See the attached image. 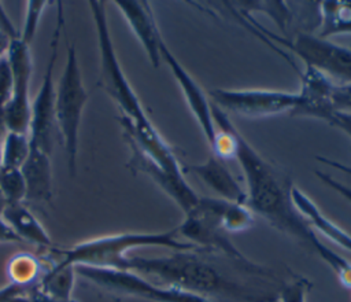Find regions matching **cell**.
<instances>
[{"mask_svg":"<svg viewBox=\"0 0 351 302\" xmlns=\"http://www.w3.org/2000/svg\"><path fill=\"white\" fill-rule=\"evenodd\" d=\"M119 8L125 19L128 21L134 36L143 45L151 65L154 67L159 66L160 62V43L162 37L155 23L154 14L147 1H132V0H118L114 1Z\"/></svg>","mask_w":351,"mask_h":302,"instance_id":"cell-14","label":"cell"},{"mask_svg":"<svg viewBox=\"0 0 351 302\" xmlns=\"http://www.w3.org/2000/svg\"><path fill=\"white\" fill-rule=\"evenodd\" d=\"M310 286L311 283L304 277L289 283L281 290L280 302H306Z\"/></svg>","mask_w":351,"mask_h":302,"instance_id":"cell-28","label":"cell"},{"mask_svg":"<svg viewBox=\"0 0 351 302\" xmlns=\"http://www.w3.org/2000/svg\"><path fill=\"white\" fill-rule=\"evenodd\" d=\"M0 216L14 231V233L22 240V243H30L49 251L56 247L47 229L23 205V202L4 205Z\"/></svg>","mask_w":351,"mask_h":302,"instance_id":"cell-18","label":"cell"},{"mask_svg":"<svg viewBox=\"0 0 351 302\" xmlns=\"http://www.w3.org/2000/svg\"><path fill=\"white\" fill-rule=\"evenodd\" d=\"M75 273L92 284L111 294L147 299L151 302H213L171 287L156 284L132 270L106 269L93 266H74Z\"/></svg>","mask_w":351,"mask_h":302,"instance_id":"cell-7","label":"cell"},{"mask_svg":"<svg viewBox=\"0 0 351 302\" xmlns=\"http://www.w3.org/2000/svg\"><path fill=\"white\" fill-rule=\"evenodd\" d=\"M30 152V137L27 133L7 130L1 147L0 167L21 169Z\"/></svg>","mask_w":351,"mask_h":302,"instance_id":"cell-23","label":"cell"},{"mask_svg":"<svg viewBox=\"0 0 351 302\" xmlns=\"http://www.w3.org/2000/svg\"><path fill=\"white\" fill-rule=\"evenodd\" d=\"M177 236V228L159 233H118L86 240L70 248L55 247L51 253L60 257L56 261L59 265L128 270L130 257L126 254L133 248L149 246L166 247L174 251L195 248L193 244L181 242Z\"/></svg>","mask_w":351,"mask_h":302,"instance_id":"cell-4","label":"cell"},{"mask_svg":"<svg viewBox=\"0 0 351 302\" xmlns=\"http://www.w3.org/2000/svg\"><path fill=\"white\" fill-rule=\"evenodd\" d=\"M315 174L321 178L322 183H325L328 187H330L332 189H335L339 195H341L346 200H348L351 203V188L346 187L344 184H341L340 181L335 180L333 177H330L329 174H325L322 172H315Z\"/></svg>","mask_w":351,"mask_h":302,"instance_id":"cell-32","label":"cell"},{"mask_svg":"<svg viewBox=\"0 0 351 302\" xmlns=\"http://www.w3.org/2000/svg\"><path fill=\"white\" fill-rule=\"evenodd\" d=\"M247 183L245 205L278 231L303 242L336 273L340 283L351 290V262L324 244L307 225L292 202V181L271 166L239 133L234 156Z\"/></svg>","mask_w":351,"mask_h":302,"instance_id":"cell-1","label":"cell"},{"mask_svg":"<svg viewBox=\"0 0 351 302\" xmlns=\"http://www.w3.org/2000/svg\"><path fill=\"white\" fill-rule=\"evenodd\" d=\"M317 161H319L321 163H325V165H329L340 172H343L344 174H348L351 176V166H347V165H343L337 161H333V159H329V158H325V156H317Z\"/></svg>","mask_w":351,"mask_h":302,"instance_id":"cell-35","label":"cell"},{"mask_svg":"<svg viewBox=\"0 0 351 302\" xmlns=\"http://www.w3.org/2000/svg\"><path fill=\"white\" fill-rule=\"evenodd\" d=\"M160 58L167 63L176 81L178 82L180 88L182 89L184 97H185L192 114L195 115L206 141L208 143V146L211 148L214 146L215 136H217V125L214 122L211 103L207 100L202 88L195 82V80L189 76V73L174 58V55L170 52V49L167 48V45L165 44L163 40L160 43Z\"/></svg>","mask_w":351,"mask_h":302,"instance_id":"cell-12","label":"cell"},{"mask_svg":"<svg viewBox=\"0 0 351 302\" xmlns=\"http://www.w3.org/2000/svg\"><path fill=\"white\" fill-rule=\"evenodd\" d=\"M304 65L313 66L341 84H351V48L313 34L300 33L292 41H282Z\"/></svg>","mask_w":351,"mask_h":302,"instance_id":"cell-11","label":"cell"},{"mask_svg":"<svg viewBox=\"0 0 351 302\" xmlns=\"http://www.w3.org/2000/svg\"><path fill=\"white\" fill-rule=\"evenodd\" d=\"M12 92V71L8 58L0 59V114H3L5 106L11 99Z\"/></svg>","mask_w":351,"mask_h":302,"instance_id":"cell-29","label":"cell"},{"mask_svg":"<svg viewBox=\"0 0 351 302\" xmlns=\"http://www.w3.org/2000/svg\"><path fill=\"white\" fill-rule=\"evenodd\" d=\"M64 25L63 19V4L58 1V16L55 23V30L51 41V52L44 73L40 89L32 102V115L29 126L30 143L43 151L51 154L52 148V130L55 126V84H53V70L59 51V41L62 29Z\"/></svg>","mask_w":351,"mask_h":302,"instance_id":"cell-8","label":"cell"},{"mask_svg":"<svg viewBox=\"0 0 351 302\" xmlns=\"http://www.w3.org/2000/svg\"><path fill=\"white\" fill-rule=\"evenodd\" d=\"M0 243H22V240L14 233L8 224L0 216Z\"/></svg>","mask_w":351,"mask_h":302,"instance_id":"cell-34","label":"cell"},{"mask_svg":"<svg viewBox=\"0 0 351 302\" xmlns=\"http://www.w3.org/2000/svg\"><path fill=\"white\" fill-rule=\"evenodd\" d=\"M335 82L318 69L306 65L302 74V86L298 92V104L291 114L329 121L332 110V89Z\"/></svg>","mask_w":351,"mask_h":302,"instance_id":"cell-13","label":"cell"},{"mask_svg":"<svg viewBox=\"0 0 351 302\" xmlns=\"http://www.w3.org/2000/svg\"><path fill=\"white\" fill-rule=\"evenodd\" d=\"M321 23L317 37L328 40L330 36L351 33V0H326L319 3Z\"/></svg>","mask_w":351,"mask_h":302,"instance_id":"cell-22","label":"cell"},{"mask_svg":"<svg viewBox=\"0 0 351 302\" xmlns=\"http://www.w3.org/2000/svg\"><path fill=\"white\" fill-rule=\"evenodd\" d=\"M254 224V213L245 203L228 202L223 216L222 225L228 233H236L247 231Z\"/></svg>","mask_w":351,"mask_h":302,"instance_id":"cell-25","label":"cell"},{"mask_svg":"<svg viewBox=\"0 0 351 302\" xmlns=\"http://www.w3.org/2000/svg\"><path fill=\"white\" fill-rule=\"evenodd\" d=\"M182 173H191L199 177L208 188L219 195V198L236 202L245 203L247 195L245 191L240 187L232 173L228 170L222 159L211 155L206 162L197 165H184L181 166Z\"/></svg>","mask_w":351,"mask_h":302,"instance_id":"cell-16","label":"cell"},{"mask_svg":"<svg viewBox=\"0 0 351 302\" xmlns=\"http://www.w3.org/2000/svg\"><path fill=\"white\" fill-rule=\"evenodd\" d=\"M3 206H4V202H3V199L0 198V211H1V209H3Z\"/></svg>","mask_w":351,"mask_h":302,"instance_id":"cell-38","label":"cell"},{"mask_svg":"<svg viewBox=\"0 0 351 302\" xmlns=\"http://www.w3.org/2000/svg\"><path fill=\"white\" fill-rule=\"evenodd\" d=\"M52 264L53 261L49 257L41 258L30 253H16L8 259L5 272L11 284L29 287L37 284Z\"/></svg>","mask_w":351,"mask_h":302,"instance_id":"cell-20","label":"cell"},{"mask_svg":"<svg viewBox=\"0 0 351 302\" xmlns=\"http://www.w3.org/2000/svg\"><path fill=\"white\" fill-rule=\"evenodd\" d=\"M141 276H151L160 286L171 287L211 299L214 297L243 298L245 290L225 279L219 270L192 250L176 251L169 257H130L129 268Z\"/></svg>","mask_w":351,"mask_h":302,"instance_id":"cell-3","label":"cell"},{"mask_svg":"<svg viewBox=\"0 0 351 302\" xmlns=\"http://www.w3.org/2000/svg\"><path fill=\"white\" fill-rule=\"evenodd\" d=\"M12 71V92L8 104L3 111V121L7 130L29 135L32 100H30V78L33 71V60L30 45L21 40H12L7 54Z\"/></svg>","mask_w":351,"mask_h":302,"instance_id":"cell-9","label":"cell"},{"mask_svg":"<svg viewBox=\"0 0 351 302\" xmlns=\"http://www.w3.org/2000/svg\"><path fill=\"white\" fill-rule=\"evenodd\" d=\"M21 172L26 184L25 200L37 203L52 200V167L48 152L30 143V152Z\"/></svg>","mask_w":351,"mask_h":302,"instance_id":"cell-17","label":"cell"},{"mask_svg":"<svg viewBox=\"0 0 351 302\" xmlns=\"http://www.w3.org/2000/svg\"><path fill=\"white\" fill-rule=\"evenodd\" d=\"M88 92L82 84L74 45L67 49V59L55 93V125L59 130L71 176L75 174L78 130Z\"/></svg>","mask_w":351,"mask_h":302,"instance_id":"cell-5","label":"cell"},{"mask_svg":"<svg viewBox=\"0 0 351 302\" xmlns=\"http://www.w3.org/2000/svg\"><path fill=\"white\" fill-rule=\"evenodd\" d=\"M26 196V184L21 169L0 167V198L4 205L21 203Z\"/></svg>","mask_w":351,"mask_h":302,"instance_id":"cell-24","label":"cell"},{"mask_svg":"<svg viewBox=\"0 0 351 302\" xmlns=\"http://www.w3.org/2000/svg\"><path fill=\"white\" fill-rule=\"evenodd\" d=\"M100 52L99 86L115 102L122 115L119 117L125 137L129 144L138 148L145 156L167 173L182 176V169L171 148L162 139L156 128L147 117L137 95L130 86L114 49L104 1L88 3Z\"/></svg>","mask_w":351,"mask_h":302,"instance_id":"cell-2","label":"cell"},{"mask_svg":"<svg viewBox=\"0 0 351 302\" xmlns=\"http://www.w3.org/2000/svg\"><path fill=\"white\" fill-rule=\"evenodd\" d=\"M228 202L222 198L199 196L196 205L184 214V221L177 226L178 235L184 236L195 247L200 246L207 250L221 251L234 261L243 262L250 270L261 272V268L251 265L250 259L233 246L228 232L223 229L222 216Z\"/></svg>","mask_w":351,"mask_h":302,"instance_id":"cell-6","label":"cell"},{"mask_svg":"<svg viewBox=\"0 0 351 302\" xmlns=\"http://www.w3.org/2000/svg\"><path fill=\"white\" fill-rule=\"evenodd\" d=\"M23 287H19V286H15V284H11L8 283L5 287L0 288V302H7L11 297H14L18 291H21Z\"/></svg>","mask_w":351,"mask_h":302,"instance_id":"cell-36","label":"cell"},{"mask_svg":"<svg viewBox=\"0 0 351 302\" xmlns=\"http://www.w3.org/2000/svg\"><path fill=\"white\" fill-rule=\"evenodd\" d=\"M332 126H336L341 132H344L351 139V118L343 114H335L329 121Z\"/></svg>","mask_w":351,"mask_h":302,"instance_id":"cell-33","label":"cell"},{"mask_svg":"<svg viewBox=\"0 0 351 302\" xmlns=\"http://www.w3.org/2000/svg\"><path fill=\"white\" fill-rule=\"evenodd\" d=\"M347 117H348V115H347ZM350 118H351V117H350Z\"/></svg>","mask_w":351,"mask_h":302,"instance_id":"cell-39","label":"cell"},{"mask_svg":"<svg viewBox=\"0 0 351 302\" xmlns=\"http://www.w3.org/2000/svg\"><path fill=\"white\" fill-rule=\"evenodd\" d=\"M49 1H26V16H25V23H23V30L19 33V37L22 41L26 44H32L34 34L38 27L40 18L43 15V11L45 10L47 4Z\"/></svg>","mask_w":351,"mask_h":302,"instance_id":"cell-26","label":"cell"},{"mask_svg":"<svg viewBox=\"0 0 351 302\" xmlns=\"http://www.w3.org/2000/svg\"><path fill=\"white\" fill-rule=\"evenodd\" d=\"M291 196L296 210L314 232L324 235L336 246L351 253V236L344 229H341L337 224L325 217L317 207V205L300 189L293 187Z\"/></svg>","mask_w":351,"mask_h":302,"instance_id":"cell-19","label":"cell"},{"mask_svg":"<svg viewBox=\"0 0 351 302\" xmlns=\"http://www.w3.org/2000/svg\"><path fill=\"white\" fill-rule=\"evenodd\" d=\"M5 132H7V129H5V126H4L3 114H0V165H1V147H3V140H4Z\"/></svg>","mask_w":351,"mask_h":302,"instance_id":"cell-37","label":"cell"},{"mask_svg":"<svg viewBox=\"0 0 351 302\" xmlns=\"http://www.w3.org/2000/svg\"><path fill=\"white\" fill-rule=\"evenodd\" d=\"M211 104L223 111L237 115L259 118L281 113H292L298 104V93L267 89H213Z\"/></svg>","mask_w":351,"mask_h":302,"instance_id":"cell-10","label":"cell"},{"mask_svg":"<svg viewBox=\"0 0 351 302\" xmlns=\"http://www.w3.org/2000/svg\"><path fill=\"white\" fill-rule=\"evenodd\" d=\"M18 37L19 33L15 30L12 22L8 19L7 14L3 10V5L0 4V59L7 56L12 40Z\"/></svg>","mask_w":351,"mask_h":302,"instance_id":"cell-30","label":"cell"},{"mask_svg":"<svg viewBox=\"0 0 351 302\" xmlns=\"http://www.w3.org/2000/svg\"><path fill=\"white\" fill-rule=\"evenodd\" d=\"M75 268L71 265H59L56 261L41 276L37 286L56 302H77L73 298L75 281Z\"/></svg>","mask_w":351,"mask_h":302,"instance_id":"cell-21","label":"cell"},{"mask_svg":"<svg viewBox=\"0 0 351 302\" xmlns=\"http://www.w3.org/2000/svg\"><path fill=\"white\" fill-rule=\"evenodd\" d=\"M330 103L333 114L351 117V84H335Z\"/></svg>","mask_w":351,"mask_h":302,"instance_id":"cell-27","label":"cell"},{"mask_svg":"<svg viewBox=\"0 0 351 302\" xmlns=\"http://www.w3.org/2000/svg\"><path fill=\"white\" fill-rule=\"evenodd\" d=\"M130 148H132L130 166L147 174L148 177H151V180L156 183L180 206L184 214L196 205V202L199 200V195H196L195 191L189 187L184 176H176V174L167 173L155 162H152L148 156H145L138 148H136L134 146H130Z\"/></svg>","mask_w":351,"mask_h":302,"instance_id":"cell-15","label":"cell"},{"mask_svg":"<svg viewBox=\"0 0 351 302\" xmlns=\"http://www.w3.org/2000/svg\"><path fill=\"white\" fill-rule=\"evenodd\" d=\"M7 302H56L45 292H43L37 284L23 287L14 297H11Z\"/></svg>","mask_w":351,"mask_h":302,"instance_id":"cell-31","label":"cell"}]
</instances>
